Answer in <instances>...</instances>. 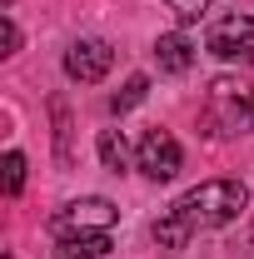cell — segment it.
Wrapping results in <instances>:
<instances>
[{
	"mask_svg": "<svg viewBox=\"0 0 254 259\" xmlns=\"http://www.w3.org/2000/svg\"><path fill=\"white\" fill-rule=\"evenodd\" d=\"M244 204H249V190H244L239 180H204V185H194L190 194L175 199V214L199 234V229L234 225V220L244 214Z\"/></svg>",
	"mask_w": 254,
	"mask_h": 259,
	"instance_id": "6da1fadb",
	"label": "cell"
},
{
	"mask_svg": "<svg viewBox=\"0 0 254 259\" xmlns=\"http://www.w3.org/2000/svg\"><path fill=\"white\" fill-rule=\"evenodd\" d=\"M215 135H244L254 130V85L234 80V75H220L209 80V105H204Z\"/></svg>",
	"mask_w": 254,
	"mask_h": 259,
	"instance_id": "7a4b0ae2",
	"label": "cell"
},
{
	"mask_svg": "<svg viewBox=\"0 0 254 259\" xmlns=\"http://www.w3.org/2000/svg\"><path fill=\"white\" fill-rule=\"evenodd\" d=\"M120 220V209L105 199V194H85V199H70L65 209L50 214V234L70 244V239H85V234H110Z\"/></svg>",
	"mask_w": 254,
	"mask_h": 259,
	"instance_id": "3957f363",
	"label": "cell"
},
{
	"mask_svg": "<svg viewBox=\"0 0 254 259\" xmlns=\"http://www.w3.org/2000/svg\"><path fill=\"white\" fill-rule=\"evenodd\" d=\"M204 50L220 60H254V15H244V10L220 15L204 35Z\"/></svg>",
	"mask_w": 254,
	"mask_h": 259,
	"instance_id": "277c9868",
	"label": "cell"
},
{
	"mask_svg": "<svg viewBox=\"0 0 254 259\" xmlns=\"http://www.w3.org/2000/svg\"><path fill=\"white\" fill-rule=\"evenodd\" d=\"M135 164H140L155 185H164V180H175V175H180L185 150H180V140H175L170 130H145V135H140V145H135Z\"/></svg>",
	"mask_w": 254,
	"mask_h": 259,
	"instance_id": "5b68a950",
	"label": "cell"
},
{
	"mask_svg": "<svg viewBox=\"0 0 254 259\" xmlns=\"http://www.w3.org/2000/svg\"><path fill=\"white\" fill-rule=\"evenodd\" d=\"M110 65H115V45L110 40H100V35H85V40H75L70 50H65V75L70 80H80V85H95L110 75Z\"/></svg>",
	"mask_w": 254,
	"mask_h": 259,
	"instance_id": "8992f818",
	"label": "cell"
},
{
	"mask_svg": "<svg viewBox=\"0 0 254 259\" xmlns=\"http://www.w3.org/2000/svg\"><path fill=\"white\" fill-rule=\"evenodd\" d=\"M155 60H159L164 75H185V70L194 65V45L180 30H175V35H159V40H155Z\"/></svg>",
	"mask_w": 254,
	"mask_h": 259,
	"instance_id": "52a82bcc",
	"label": "cell"
},
{
	"mask_svg": "<svg viewBox=\"0 0 254 259\" xmlns=\"http://www.w3.org/2000/svg\"><path fill=\"white\" fill-rule=\"evenodd\" d=\"M190 239H194V229L185 225V220H180L175 209H170L164 220H155V244H159V249H185Z\"/></svg>",
	"mask_w": 254,
	"mask_h": 259,
	"instance_id": "ba28073f",
	"label": "cell"
},
{
	"mask_svg": "<svg viewBox=\"0 0 254 259\" xmlns=\"http://www.w3.org/2000/svg\"><path fill=\"white\" fill-rule=\"evenodd\" d=\"M95 150H100V160H105V169H115V175L130 164V145H125V135H120V130H100Z\"/></svg>",
	"mask_w": 254,
	"mask_h": 259,
	"instance_id": "9c48e42d",
	"label": "cell"
},
{
	"mask_svg": "<svg viewBox=\"0 0 254 259\" xmlns=\"http://www.w3.org/2000/svg\"><path fill=\"white\" fill-rule=\"evenodd\" d=\"M50 115H55V155H60V164H75V155H70V105H65V95L50 100Z\"/></svg>",
	"mask_w": 254,
	"mask_h": 259,
	"instance_id": "30bf717a",
	"label": "cell"
},
{
	"mask_svg": "<svg viewBox=\"0 0 254 259\" xmlns=\"http://www.w3.org/2000/svg\"><path fill=\"white\" fill-rule=\"evenodd\" d=\"M145 95H150V75H130V80H125V90L110 100V110H115V115H130V110H135V105H140Z\"/></svg>",
	"mask_w": 254,
	"mask_h": 259,
	"instance_id": "8fae6325",
	"label": "cell"
},
{
	"mask_svg": "<svg viewBox=\"0 0 254 259\" xmlns=\"http://www.w3.org/2000/svg\"><path fill=\"white\" fill-rule=\"evenodd\" d=\"M60 254H95V259H105V254H110V234H85V239H70V244H60Z\"/></svg>",
	"mask_w": 254,
	"mask_h": 259,
	"instance_id": "7c38bea8",
	"label": "cell"
},
{
	"mask_svg": "<svg viewBox=\"0 0 254 259\" xmlns=\"http://www.w3.org/2000/svg\"><path fill=\"white\" fill-rule=\"evenodd\" d=\"M20 190H25V155L10 150L5 155V194H20Z\"/></svg>",
	"mask_w": 254,
	"mask_h": 259,
	"instance_id": "4fadbf2b",
	"label": "cell"
},
{
	"mask_svg": "<svg viewBox=\"0 0 254 259\" xmlns=\"http://www.w3.org/2000/svg\"><path fill=\"white\" fill-rule=\"evenodd\" d=\"M164 5H170V10H175V15L185 20V25H194V20H199V15L209 10V0H164Z\"/></svg>",
	"mask_w": 254,
	"mask_h": 259,
	"instance_id": "5bb4252c",
	"label": "cell"
},
{
	"mask_svg": "<svg viewBox=\"0 0 254 259\" xmlns=\"http://www.w3.org/2000/svg\"><path fill=\"white\" fill-rule=\"evenodd\" d=\"M15 50H20V25L5 15L0 20V55H15Z\"/></svg>",
	"mask_w": 254,
	"mask_h": 259,
	"instance_id": "9a60e30c",
	"label": "cell"
},
{
	"mask_svg": "<svg viewBox=\"0 0 254 259\" xmlns=\"http://www.w3.org/2000/svg\"><path fill=\"white\" fill-rule=\"evenodd\" d=\"M60 259H95V254H60Z\"/></svg>",
	"mask_w": 254,
	"mask_h": 259,
	"instance_id": "2e32d148",
	"label": "cell"
},
{
	"mask_svg": "<svg viewBox=\"0 0 254 259\" xmlns=\"http://www.w3.org/2000/svg\"><path fill=\"white\" fill-rule=\"evenodd\" d=\"M5 259H10V254H5Z\"/></svg>",
	"mask_w": 254,
	"mask_h": 259,
	"instance_id": "e0dca14e",
	"label": "cell"
}]
</instances>
